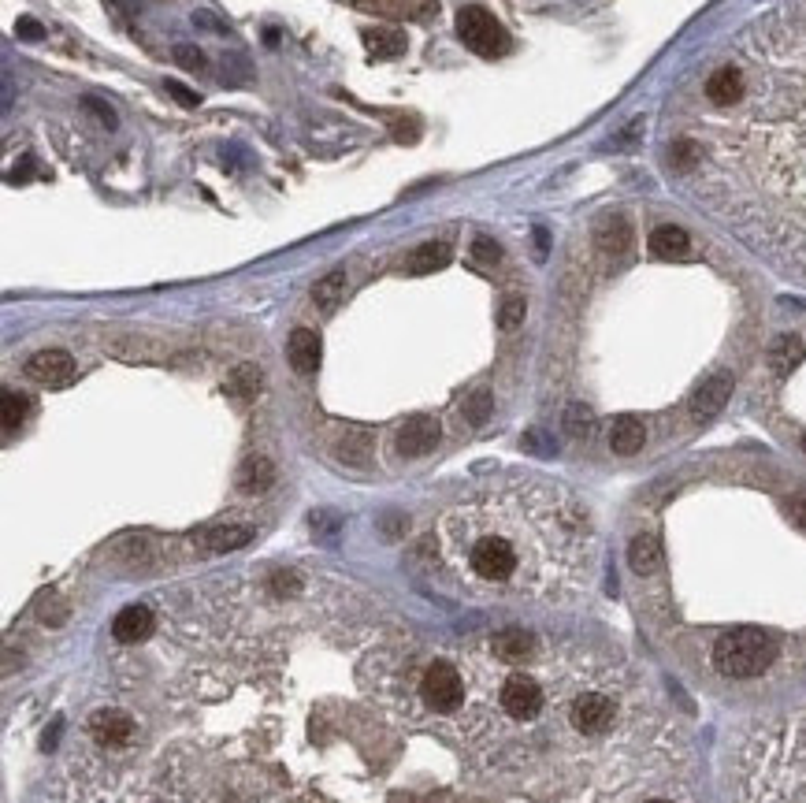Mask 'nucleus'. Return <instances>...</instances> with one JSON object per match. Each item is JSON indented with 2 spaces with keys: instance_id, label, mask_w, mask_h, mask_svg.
<instances>
[{
  "instance_id": "obj_36",
  "label": "nucleus",
  "mask_w": 806,
  "mask_h": 803,
  "mask_svg": "<svg viewBox=\"0 0 806 803\" xmlns=\"http://www.w3.org/2000/svg\"><path fill=\"white\" fill-rule=\"evenodd\" d=\"M15 34H19V38H26V41H41V38H45V30H41L38 19H19Z\"/></svg>"
},
{
  "instance_id": "obj_7",
  "label": "nucleus",
  "mask_w": 806,
  "mask_h": 803,
  "mask_svg": "<svg viewBox=\"0 0 806 803\" xmlns=\"http://www.w3.org/2000/svg\"><path fill=\"white\" fill-rule=\"evenodd\" d=\"M457 38L465 41L476 56H487V60H494V56H502L509 49L506 27L487 8H480V4H468V8L457 12Z\"/></svg>"
},
{
  "instance_id": "obj_22",
  "label": "nucleus",
  "mask_w": 806,
  "mask_h": 803,
  "mask_svg": "<svg viewBox=\"0 0 806 803\" xmlns=\"http://www.w3.org/2000/svg\"><path fill=\"white\" fill-rule=\"evenodd\" d=\"M803 339L799 335H777L773 346H769V369L777 372V376H788L792 369H799V361H803Z\"/></svg>"
},
{
  "instance_id": "obj_2",
  "label": "nucleus",
  "mask_w": 806,
  "mask_h": 803,
  "mask_svg": "<svg viewBox=\"0 0 806 803\" xmlns=\"http://www.w3.org/2000/svg\"><path fill=\"white\" fill-rule=\"evenodd\" d=\"M461 696L435 737L491 774H528L535 763L598 748L632 725L636 685L617 659L543 636L498 629L450 644Z\"/></svg>"
},
{
  "instance_id": "obj_8",
  "label": "nucleus",
  "mask_w": 806,
  "mask_h": 803,
  "mask_svg": "<svg viewBox=\"0 0 806 803\" xmlns=\"http://www.w3.org/2000/svg\"><path fill=\"white\" fill-rule=\"evenodd\" d=\"M435 443H439V421L428 413H416L405 424H398V432H394V447L402 458H424L435 450Z\"/></svg>"
},
{
  "instance_id": "obj_30",
  "label": "nucleus",
  "mask_w": 806,
  "mask_h": 803,
  "mask_svg": "<svg viewBox=\"0 0 806 803\" xmlns=\"http://www.w3.org/2000/svg\"><path fill=\"white\" fill-rule=\"evenodd\" d=\"M524 313H528V305H524V298H506V302H502V313H498V324H502V331L520 328V320H524Z\"/></svg>"
},
{
  "instance_id": "obj_29",
  "label": "nucleus",
  "mask_w": 806,
  "mask_h": 803,
  "mask_svg": "<svg viewBox=\"0 0 806 803\" xmlns=\"http://www.w3.org/2000/svg\"><path fill=\"white\" fill-rule=\"evenodd\" d=\"M0 413H4V432H15L26 417V398L15 395V391H4L0 395Z\"/></svg>"
},
{
  "instance_id": "obj_15",
  "label": "nucleus",
  "mask_w": 806,
  "mask_h": 803,
  "mask_svg": "<svg viewBox=\"0 0 806 803\" xmlns=\"http://www.w3.org/2000/svg\"><path fill=\"white\" fill-rule=\"evenodd\" d=\"M286 357H290L294 372L312 376V372L320 369V335L309 328H298L290 335V343H286Z\"/></svg>"
},
{
  "instance_id": "obj_10",
  "label": "nucleus",
  "mask_w": 806,
  "mask_h": 803,
  "mask_svg": "<svg viewBox=\"0 0 806 803\" xmlns=\"http://www.w3.org/2000/svg\"><path fill=\"white\" fill-rule=\"evenodd\" d=\"M26 376L45 387H67L75 380V357L67 350H38L26 361Z\"/></svg>"
},
{
  "instance_id": "obj_12",
  "label": "nucleus",
  "mask_w": 806,
  "mask_h": 803,
  "mask_svg": "<svg viewBox=\"0 0 806 803\" xmlns=\"http://www.w3.org/2000/svg\"><path fill=\"white\" fill-rule=\"evenodd\" d=\"M728 395H732V376L728 372H717V376H710V380L702 383L699 391L691 395V417L695 421H710V417H717L721 409H725Z\"/></svg>"
},
{
  "instance_id": "obj_19",
  "label": "nucleus",
  "mask_w": 806,
  "mask_h": 803,
  "mask_svg": "<svg viewBox=\"0 0 806 803\" xmlns=\"http://www.w3.org/2000/svg\"><path fill=\"white\" fill-rule=\"evenodd\" d=\"M361 41H364V49L372 56H379V60H394V56H402L405 53V30H398V27H368V30H361Z\"/></svg>"
},
{
  "instance_id": "obj_3",
  "label": "nucleus",
  "mask_w": 806,
  "mask_h": 803,
  "mask_svg": "<svg viewBox=\"0 0 806 803\" xmlns=\"http://www.w3.org/2000/svg\"><path fill=\"white\" fill-rule=\"evenodd\" d=\"M439 566L476 603H565L595 569V525L572 491L502 480L454 502L435 528Z\"/></svg>"
},
{
  "instance_id": "obj_33",
  "label": "nucleus",
  "mask_w": 806,
  "mask_h": 803,
  "mask_svg": "<svg viewBox=\"0 0 806 803\" xmlns=\"http://www.w3.org/2000/svg\"><path fill=\"white\" fill-rule=\"evenodd\" d=\"M82 105L90 108V112H93V116H97V119H101L104 127H116V112H112V105H104L101 97H86Z\"/></svg>"
},
{
  "instance_id": "obj_34",
  "label": "nucleus",
  "mask_w": 806,
  "mask_h": 803,
  "mask_svg": "<svg viewBox=\"0 0 806 803\" xmlns=\"http://www.w3.org/2000/svg\"><path fill=\"white\" fill-rule=\"evenodd\" d=\"M104 4H108L119 19H138V12H142V0H104Z\"/></svg>"
},
{
  "instance_id": "obj_21",
  "label": "nucleus",
  "mask_w": 806,
  "mask_h": 803,
  "mask_svg": "<svg viewBox=\"0 0 806 803\" xmlns=\"http://www.w3.org/2000/svg\"><path fill=\"white\" fill-rule=\"evenodd\" d=\"M628 566L636 569L639 577H647L654 569H662V543L650 532H639L636 540L628 543Z\"/></svg>"
},
{
  "instance_id": "obj_4",
  "label": "nucleus",
  "mask_w": 806,
  "mask_h": 803,
  "mask_svg": "<svg viewBox=\"0 0 806 803\" xmlns=\"http://www.w3.org/2000/svg\"><path fill=\"white\" fill-rule=\"evenodd\" d=\"M747 792L751 803H806V711L754 737Z\"/></svg>"
},
{
  "instance_id": "obj_25",
  "label": "nucleus",
  "mask_w": 806,
  "mask_h": 803,
  "mask_svg": "<svg viewBox=\"0 0 806 803\" xmlns=\"http://www.w3.org/2000/svg\"><path fill=\"white\" fill-rule=\"evenodd\" d=\"M260 391V369L257 365H238V369L227 376V395L234 402H253Z\"/></svg>"
},
{
  "instance_id": "obj_38",
  "label": "nucleus",
  "mask_w": 806,
  "mask_h": 803,
  "mask_svg": "<svg viewBox=\"0 0 806 803\" xmlns=\"http://www.w3.org/2000/svg\"><path fill=\"white\" fill-rule=\"evenodd\" d=\"M639 803H673V800H669V796H643Z\"/></svg>"
},
{
  "instance_id": "obj_5",
  "label": "nucleus",
  "mask_w": 806,
  "mask_h": 803,
  "mask_svg": "<svg viewBox=\"0 0 806 803\" xmlns=\"http://www.w3.org/2000/svg\"><path fill=\"white\" fill-rule=\"evenodd\" d=\"M78 803H216L205 792L160 770H104L78 785Z\"/></svg>"
},
{
  "instance_id": "obj_20",
  "label": "nucleus",
  "mask_w": 806,
  "mask_h": 803,
  "mask_svg": "<svg viewBox=\"0 0 806 803\" xmlns=\"http://www.w3.org/2000/svg\"><path fill=\"white\" fill-rule=\"evenodd\" d=\"M650 253L658 261H680L688 253V231L676 224H662L650 231Z\"/></svg>"
},
{
  "instance_id": "obj_17",
  "label": "nucleus",
  "mask_w": 806,
  "mask_h": 803,
  "mask_svg": "<svg viewBox=\"0 0 806 803\" xmlns=\"http://www.w3.org/2000/svg\"><path fill=\"white\" fill-rule=\"evenodd\" d=\"M234 484L242 495H264V491L275 484V465L264 454H253V458L242 461V469L234 476Z\"/></svg>"
},
{
  "instance_id": "obj_39",
  "label": "nucleus",
  "mask_w": 806,
  "mask_h": 803,
  "mask_svg": "<svg viewBox=\"0 0 806 803\" xmlns=\"http://www.w3.org/2000/svg\"><path fill=\"white\" fill-rule=\"evenodd\" d=\"M803 450H806V435H803Z\"/></svg>"
},
{
  "instance_id": "obj_26",
  "label": "nucleus",
  "mask_w": 806,
  "mask_h": 803,
  "mask_svg": "<svg viewBox=\"0 0 806 803\" xmlns=\"http://www.w3.org/2000/svg\"><path fill=\"white\" fill-rule=\"evenodd\" d=\"M494 413V395L487 387H476V391H468L465 402H461V417H465L472 428H480V424L491 421Z\"/></svg>"
},
{
  "instance_id": "obj_13",
  "label": "nucleus",
  "mask_w": 806,
  "mask_h": 803,
  "mask_svg": "<svg viewBox=\"0 0 806 803\" xmlns=\"http://www.w3.org/2000/svg\"><path fill=\"white\" fill-rule=\"evenodd\" d=\"M595 246L602 257H610V261H621L624 253H628V246H632V227H628V220L624 216H606L602 224H598L595 231Z\"/></svg>"
},
{
  "instance_id": "obj_24",
  "label": "nucleus",
  "mask_w": 806,
  "mask_h": 803,
  "mask_svg": "<svg viewBox=\"0 0 806 803\" xmlns=\"http://www.w3.org/2000/svg\"><path fill=\"white\" fill-rule=\"evenodd\" d=\"M346 272H327L324 279H316V287H312V302H316V309L320 313H335L338 302L346 298Z\"/></svg>"
},
{
  "instance_id": "obj_28",
  "label": "nucleus",
  "mask_w": 806,
  "mask_h": 803,
  "mask_svg": "<svg viewBox=\"0 0 806 803\" xmlns=\"http://www.w3.org/2000/svg\"><path fill=\"white\" fill-rule=\"evenodd\" d=\"M565 432H569L572 439H591V432H595V417H591V409L587 406L565 409Z\"/></svg>"
},
{
  "instance_id": "obj_35",
  "label": "nucleus",
  "mask_w": 806,
  "mask_h": 803,
  "mask_svg": "<svg viewBox=\"0 0 806 803\" xmlns=\"http://www.w3.org/2000/svg\"><path fill=\"white\" fill-rule=\"evenodd\" d=\"M168 93H171V97H175V101H179V105H186V108H197V105H201V97H197L194 90H186L182 82H171V79H168Z\"/></svg>"
},
{
  "instance_id": "obj_11",
  "label": "nucleus",
  "mask_w": 806,
  "mask_h": 803,
  "mask_svg": "<svg viewBox=\"0 0 806 803\" xmlns=\"http://www.w3.org/2000/svg\"><path fill=\"white\" fill-rule=\"evenodd\" d=\"M372 454H376V435L361 428V424H346L335 439V458L350 469H364L372 465Z\"/></svg>"
},
{
  "instance_id": "obj_27",
  "label": "nucleus",
  "mask_w": 806,
  "mask_h": 803,
  "mask_svg": "<svg viewBox=\"0 0 806 803\" xmlns=\"http://www.w3.org/2000/svg\"><path fill=\"white\" fill-rule=\"evenodd\" d=\"M116 558H127L130 566H145L153 558V540L149 536H123V540L112 547Z\"/></svg>"
},
{
  "instance_id": "obj_32",
  "label": "nucleus",
  "mask_w": 806,
  "mask_h": 803,
  "mask_svg": "<svg viewBox=\"0 0 806 803\" xmlns=\"http://www.w3.org/2000/svg\"><path fill=\"white\" fill-rule=\"evenodd\" d=\"M175 64L186 71H205V53L197 45H175Z\"/></svg>"
},
{
  "instance_id": "obj_6",
  "label": "nucleus",
  "mask_w": 806,
  "mask_h": 803,
  "mask_svg": "<svg viewBox=\"0 0 806 803\" xmlns=\"http://www.w3.org/2000/svg\"><path fill=\"white\" fill-rule=\"evenodd\" d=\"M773 662V640L762 629H732L714 647V666L725 677H758Z\"/></svg>"
},
{
  "instance_id": "obj_31",
  "label": "nucleus",
  "mask_w": 806,
  "mask_h": 803,
  "mask_svg": "<svg viewBox=\"0 0 806 803\" xmlns=\"http://www.w3.org/2000/svg\"><path fill=\"white\" fill-rule=\"evenodd\" d=\"M472 261H480V264H498V261H502V246H498L494 238H487V235L472 238Z\"/></svg>"
},
{
  "instance_id": "obj_23",
  "label": "nucleus",
  "mask_w": 806,
  "mask_h": 803,
  "mask_svg": "<svg viewBox=\"0 0 806 803\" xmlns=\"http://www.w3.org/2000/svg\"><path fill=\"white\" fill-rule=\"evenodd\" d=\"M643 443H647V428H643V421L639 417H617L613 421V432H610V447L617 450V454H636V450H643Z\"/></svg>"
},
{
  "instance_id": "obj_9",
  "label": "nucleus",
  "mask_w": 806,
  "mask_h": 803,
  "mask_svg": "<svg viewBox=\"0 0 806 803\" xmlns=\"http://www.w3.org/2000/svg\"><path fill=\"white\" fill-rule=\"evenodd\" d=\"M134 718L123 711H97L90 718V740L101 751H123L134 740Z\"/></svg>"
},
{
  "instance_id": "obj_37",
  "label": "nucleus",
  "mask_w": 806,
  "mask_h": 803,
  "mask_svg": "<svg viewBox=\"0 0 806 803\" xmlns=\"http://www.w3.org/2000/svg\"><path fill=\"white\" fill-rule=\"evenodd\" d=\"M788 510H792V517L799 521V525L806 528V491H799L792 502H788Z\"/></svg>"
},
{
  "instance_id": "obj_18",
  "label": "nucleus",
  "mask_w": 806,
  "mask_h": 803,
  "mask_svg": "<svg viewBox=\"0 0 806 803\" xmlns=\"http://www.w3.org/2000/svg\"><path fill=\"white\" fill-rule=\"evenodd\" d=\"M446 264H450V246L431 238V242H420V246L405 257V272H409V276H428V272H439Z\"/></svg>"
},
{
  "instance_id": "obj_14",
  "label": "nucleus",
  "mask_w": 806,
  "mask_h": 803,
  "mask_svg": "<svg viewBox=\"0 0 806 803\" xmlns=\"http://www.w3.org/2000/svg\"><path fill=\"white\" fill-rule=\"evenodd\" d=\"M153 629H156V621L149 606H127V610H119L116 621H112V636H116L119 644H142Z\"/></svg>"
},
{
  "instance_id": "obj_1",
  "label": "nucleus",
  "mask_w": 806,
  "mask_h": 803,
  "mask_svg": "<svg viewBox=\"0 0 806 803\" xmlns=\"http://www.w3.org/2000/svg\"><path fill=\"white\" fill-rule=\"evenodd\" d=\"M736 101L673 138L669 164L702 212L806 287V0L728 45Z\"/></svg>"
},
{
  "instance_id": "obj_16",
  "label": "nucleus",
  "mask_w": 806,
  "mask_h": 803,
  "mask_svg": "<svg viewBox=\"0 0 806 803\" xmlns=\"http://www.w3.org/2000/svg\"><path fill=\"white\" fill-rule=\"evenodd\" d=\"M249 540H253V528L249 525H216V528H205V532H201L197 547H201L205 554H227V551L246 547Z\"/></svg>"
}]
</instances>
